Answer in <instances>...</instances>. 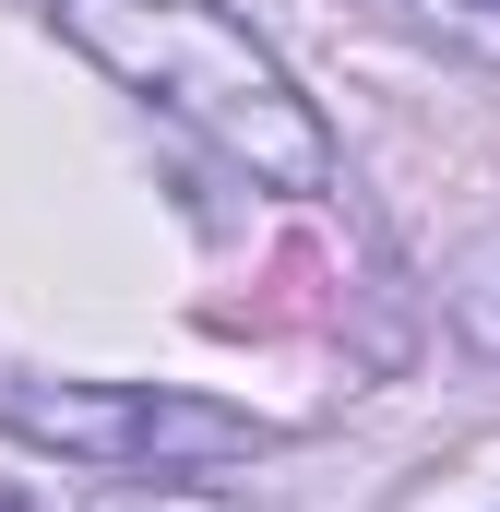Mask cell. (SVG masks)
I'll return each instance as SVG.
<instances>
[{"instance_id": "1", "label": "cell", "mask_w": 500, "mask_h": 512, "mask_svg": "<svg viewBox=\"0 0 500 512\" xmlns=\"http://www.w3.org/2000/svg\"><path fill=\"white\" fill-rule=\"evenodd\" d=\"M48 24L155 120H179L203 155H227L250 191H334V131L298 96V72L250 36L227 0H48Z\"/></svg>"}, {"instance_id": "2", "label": "cell", "mask_w": 500, "mask_h": 512, "mask_svg": "<svg viewBox=\"0 0 500 512\" xmlns=\"http://www.w3.org/2000/svg\"><path fill=\"white\" fill-rule=\"evenodd\" d=\"M0 429L60 453V465H96V477H203V465H250L274 453V429L250 405L179 382H36V370H0Z\"/></svg>"}, {"instance_id": "3", "label": "cell", "mask_w": 500, "mask_h": 512, "mask_svg": "<svg viewBox=\"0 0 500 512\" xmlns=\"http://www.w3.org/2000/svg\"><path fill=\"white\" fill-rule=\"evenodd\" d=\"M72 512H239V501H215V489H179V477H143V489H96V501H72Z\"/></svg>"}, {"instance_id": "4", "label": "cell", "mask_w": 500, "mask_h": 512, "mask_svg": "<svg viewBox=\"0 0 500 512\" xmlns=\"http://www.w3.org/2000/svg\"><path fill=\"white\" fill-rule=\"evenodd\" d=\"M441 24H465V36H500V0H429Z\"/></svg>"}]
</instances>
